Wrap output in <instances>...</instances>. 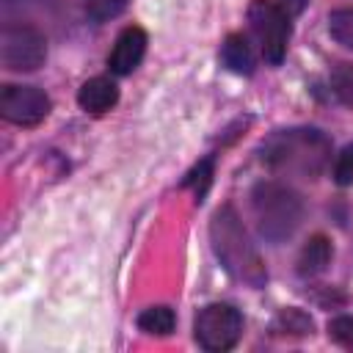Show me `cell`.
<instances>
[{"label": "cell", "instance_id": "obj_11", "mask_svg": "<svg viewBox=\"0 0 353 353\" xmlns=\"http://www.w3.org/2000/svg\"><path fill=\"white\" fill-rule=\"evenodd\" d=\"M221 58H223V63L232 69V72H237V74H248L251 69H254V55H251V47H248V41L243 39V36H229L226 41H223V50H221Z\"/></svg>", "mask_w": 353, "mask_h": 353}, {"label": "cell", "instance_id": "obj_3", "mask_svg": "<svg viewBox=\"0 0 353 353\" xmlns=\"http://www.w3.org/2000/svg\"><path fill=\"white\" fill-rule=\"evenodd\" d=\"M251 210H254L262 237L270 243L287 240L298 229L301 215H303L301 199L279 182H259L251 190Z\"/></svg>", "mask_w": 353, "mask_h": 353}, {"label": "cell", "instance_id": "obj_6", "mask_svg": "<svg viewBox=\"0 0 353 353\" xmlns=\"http://www.w3.org/2000/svg\"><path fill=\"white\" fill-rule=\"evenodd\" d=\"M193 331L204 350H229L240 339L243 317L229 303H210L199 312Z\"/></svg>", "mask_w": 353, "mask_h": 353}, {"label": "cell", "instance_id": "obj_15", "mask_svg": "<svg viewBox=\"0 0 353 353\" xmlns=\"http://www.w3.org/2000/svg\"><path fill=\"white\" fill-rule=\"evenodd\" d=\"M328 334H331L334 342H339L345 347H353V317H347V314L334 317L328 323Z\"/></svg>", "mask_w": 353, "mask_h": 353}, {"label": "cell", "instance_id": "obj_13", "mask_svg": "<svg viewBox=\"0 0 353 353\" xmlns=\"http://www.w3.org/2000/svg\"><path fill=\"white\" fill-rule=\"evenodd\" d=\"M328 30H331V36H334L339 44H345V47L353 50V8H339V11H334V14L328 17Z\"/></svg>", "mask_w": 353, "mask_h": 353}, {"label": "cell", "instance_id": "obj_7", "mask_svg": "<svg viewBox=\"0 0 353 353\" xmlns=\"http://www.w3.org/2000/svg\"><path fill=\"white\" fill-rule=\"evenodd\" d=\"M0 113L19 127H36L50 113V99L33 85H6L0 91Z\"/></svg>", "mask_w": 353, "mask_h": 353}, {"label": "cell", "instance_id": "obj_14", "mask_svg": "<svg viewBox=\"0 0 353 353\" xmlns=\"http://www.w3.org/2000/svg\"><path fill=\"white\" fill-rule=\"evenodd\" d=\"M127 0H85V11L91 19L97 22H105V19H113L124 11Z\"/></svg>", "mask_w": 353, "mask_h": 353}, {"label": "cell", "instance_id": "obj_8", "mask_svg": "<svg viewBox=\"0 0 353 353\" xmlns=\"http://www.w3.org/2000/svg\"><path fill=\"white\" fill-rule=\"evenodd\" d=\"M146 52V33L141 28H124L121 36L116 39L113 50H110V58H108V66L116 72V74H130L141 58Z\"/></svg>", "mask_w": 353, "mask_h": 353}, {"label": "cell", "instance_id": "obj_4", "mask_svg": "<svg viewBox=\"0 0 353 353\" xmlns=\"http://www.w3.org/2000/svg\"><path fill=\"white\" fill-rule=\"evenodd\" d=\"M248 22L259 41V50L268 63H281L287 52L290 39V17L273 3V0H251L248 6Z\"/></svg>", "mask_w": 353, "mask_h": 353}, {"label": "cell", "instance_id": "obj_17", "mask_svg": "<svg viewBox=\"0 0 353 353\" xmlns=\"http://www.w3.org/2000/svg\"><path fill=\"white\" fill-rule=\"evenodd\" d=\"M334 176H336L339 185H350V182H353V146H347V149L336 157Z\"/></svg>", "mask_w": 353, "mask_h": 353}, {"label": "cell", "instance_id": "obj_1", "mask_svg": "<svg viewBox=\"0 0 353 353\" xmlns=\"http://www.w3.org/2000/svg\"><path fill=\"white\" fill-rule=\"evenodd\" d=\"M262 160L292 176H320L331 160V143L320 130H279L262 146Z\"/></svg>", "mask_w": 353, "mask_h": 353}, {"label": "cell", "instance_id": "obj_5", "mask_svg": "<svg viewBox=\"0 0 353 353\" xmlns=\"http://www.w3.org/2000/svg\"><path fill=\"white\" fill-rule=\"evenodd\" d=\"M47 58V39L30 25H6L0 30V61L14 72H33Z\"/></svg>", "mask_w": 353, "mask_h": 353}, {"label": "cell", "instance_id": "obj_18", "mask_svg": "<svg viewBox=\"0 0 353 353\" xmlns=\"http://www.w3.org/2000/svg\"><path fill=\"white\" fill-rule=\"evenodd\" d=\"M306 3H309V0H276V6H279L290 19H292V17H298V14L306 8Z\"/></svg>", "mask_w": 353, "mask_h": 353}, {"label": "cell", "instance_id": "obj_12", "mask_svg": "<svg viewBox=\"0 0 353 353\" xmlns=\"http://www.w3.org/2000/svg\"><path fill=\"white\" fill-rule=\"evenodd\" d=\"M138 325H141V331H146V334L165 336V334L174 331V312H171L168 306H152V309L141 312Z\"/></svg>", "mask_w": 353, "mask_h": 353}, {"label": "cell", "instance_id": "obj_9", "mask_svg": "<svg viewBox=\"0 0 353 353\" xmlns=\"http://www.w3.org/2000/svg\"><path fill=\"white\" fill-rule=\"evenodd\" d=\"M116 99H119V88L108 77H91V80H85L83 88H80V94H77V102H80V108L85 113H105V110H110L116 105Z\"/></svg>", "mask_w": 353, "mask_h": 353}, {"label": "cell", "instance_id": "obj_2", "mask_svg": "<svg viewBox=\"0 0 353 353\" xmlns=\"http://www.w3.org/2000/svg\"><path fill=\"white\" fill-rule=\"evenodd\" d=\"M210 237H212V248H215L218 259L237 281H245L251 287L265 284L268 273H265L262 256H259L256 245L251 243L234 207L223 204L221 210H215L212 223H210Z\"/></svg>", "mask_w": 353, "mask_h": 353}, {"label": "cell", "instance_id": "obj_10", "mask_svg": "<svg viewBox=\"0 0 353 353\" xmlns=\"http://www.w3.org/2000/svg\"><path fill=\"white\" fill-rule=\"evenodd\" d=\"M331 262V245L325 237H312L303 251H301V259H298V270L301 276H317L328 268Z\"/></svg>", "mask_w": 353, "mask_h": 353}, {"label": "cell", "instance_id": "obj_16", "mask_svg": "<svg viewBox=\"0 0 353 353\" xmlns=\"http://www.w3.org/2000/svg\"><path fill=\"white\" fill-rule=\"evenodd\" d=\"M279 323H281V331H295V334H312V320H309V317H306L303 312H298V309H287V312H281Z\"/></svg>", "mask_w": 353, "mask_h": 353}]
</instances>
